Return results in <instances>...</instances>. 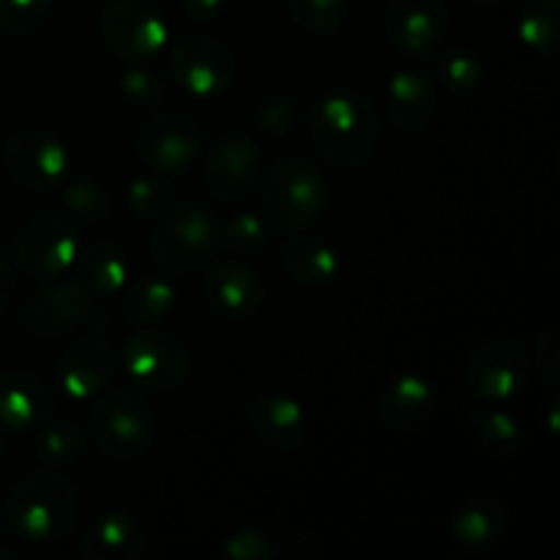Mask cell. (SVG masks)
Returning a JSON list of instances; mask_svg holds the SVG:
<instances>
[{"instance_id":"cell-13","label":"cell","mask_w":560,"mask_h":560,"mask_svg":"<svg viewBox=\"0 0 560 560\" xmlns=\"http://www.w3.org/2000/svg\"><path fill=\"white\" fill-rule=\"evenodd\" d=\"M383 22L397 52L408 58H432L446 42L452 16L446 0H388Z\"/></svg>"},{"instance_id":"cell-20","label":"cell","mask_w":560,"mask_h":560,"mask_svg":"<svg viewBox=\"0 0 560 560\" xmlns=\"http://www.w3.org/2000/svg\"><path fill=\"white\" fill-rule=\"evenodd\" d=\"M148 550L145 528L129 512L98 514L77 541V552L85 560H140Z\"/></svg>"},{"instance_id":"cell-32","label":"cell","mask_w":560,"mask_h":560,"mask_svg":"<svg viewBox=\"0 0 560 560\" xmlns=\"http://www.w3.org/2000/svg\"><path fill=\"white\" fill-rule=\"evenodd\" d=\"M219 246L233 257H260L271 246V224L262 222L255 213H238L219 230Z\"/></svg>"},{"instance_id":"cell-23","label":"cell","mask_w":560,"mask_h":560,"mask_svg":"<svg viewBox=\"0 0 560 560\" xmlns=\"http://www.w3.org/2000/svg\"><path fill=\"white\" fill-rule=\"evenodd\" d=\"M386 115L394 129L424 135L438 115L435 85L416 69L397 71L386 88Z\"/></svg>"},{"instance_id":"cell-16","label":"cell","mask_w":560,"mask_h":560,"mask_svg":"<svg viewBox=\"0 0 560 560\" xmlns=\"http://www.w3.org/2000/svg\"><path fill=\"white\" fill-rule=\"evenodd\" d=\"M202 299L213 315L224 320H249L266 304V284L260 273L238 260H217L200 279Z\"/></svg>"},{"instance_id":"cell-35","label":"cell","mask_w":560,"mask_h":560,"mask_svg":"<svg viewBox=\"0 0 560 560\" xmlns=\"http://www.w3.org/2000/svg\"><path fill=\"white\" fill-rule=\"evenodd\" d=\"M55 0H0V31L11 36L36 31L49 20Z\"/></svg>"},{"instance_id":"cell-8","label":"cell","mask_w":560,"mask_h":560,"mask_svg":"<svg viewBox=\"0 0 560 560\" xmlns=\"http://www.w3.org/2000/svg\"><path fill=\"white\" fill-rule=\"evenodd\" d=\"M170 25L153 0H107L102 11V38L120 63H148L167 47Z\"/></svg>"},{"instance_id":"cell-39","label":"cell","mask_w":560,"mask_h":560,"mask_svg":"<svg viewBox=\"0 0 560 560\" xmlns=\"http://www.w3.org/2000/svg\"><path fill=\"white\" fill-rule=\"evenodd\" d=\"M536 366H539V375L550 383L552 388H558L560 383V328L556 323L545 328V331L536 337Z\"/></svg>"},{"instance_id":"cell-17","label":"cell","mask_w":560,"mask_h":560,"mask_svg":"<svg viewBox=\"0 0 560 560\" xmlns=\"http://www.w3.org/2000/svg\"><path fill=\"white\" fill-rule=\"evenodd\" d=\"M55 410V388L27 370L0 372V435L42 427Z\"/></svg>"},{"instance_id":"cell-2","label":"cell","mask_w":560,"mask_h":560,"mask_svg":"<svg viewBox=\"0 0 560 560\" xmlns=\"http://www.w3.org/2000/svg\"><path fill=\"white\" fill-rule=\"evenodd\" d=\"M5 523L22 541L52 545L77 528L82 501L77 487L52 468L31 470L11 485L3 503Z\"/></svg>"},{"instance_id":"cell-31","label":"cell","mask_w":560,"mask_h":560,"mask_svg":"<svg viewBox=\"0 0 560 560\" xmlns=\"http://www.w3.org/2000/svg\"><path fill=\"white\" fill-rule=\"evenodd\" d=\"M217 552L224 560H277L284 556L282 534L266 525H244L224 536Z\"/></svg>"},{"instance_id":"cell-15","label":"cell","mask_w":560,"mask_h":560,"mask_svg":"<svg viewBox=\"0 0 560 560\" xmlns=\"http://www.w3.org/2000/svg\"><path fill=\"white\" fill-rule=\"evenodd\" d=\"M197 148H200V135H197L195 124L175 113L153 115L135 135L137 156L153 173H184L195 162Z\"/></svg>"},{"instance_id":"cell-5","label":"cell","mask_w":560,"mask_h":560,"mask_svg":"<svg viewBox=\"0 0 560 560\" xmlns=\"http://www.w3.org/2000/svg\"><path fill=\"white\" fill-rule=\"evenodd\" d=\"M260 202L271 228L282 233H301L326 211V178L304 159H284L268 170Z\"/></svg>"},{"instance_id":"cell-7","label":"cell","mask_w":560,"mask_h":560,"mask_svg":"<svg viewBox=\"0 0 560 560\" xmlns=\"http://www.w3.org/2000/svg\"><path fill=\"white\" fill-rule=\"evenodd\" d=\"M14 266L33 282L58 279L74 266L80 255V230L63 213H38L16 230L11 241Z\"/></svg>"},{"instance_id":"cell-43","label":"cell","mask_w":560,"mask_h":560,"mask_svg":"<svg viewBox=\"0 0 560 560\" xmlns=\"http://www.w3.org/2000/svg\"><path fill=\"white\" fill-rule=\"evenodd\" d=\"M16 558H20V552H16L14 547L0 545V560H16Z\"/></svg>"},{"instance_id":"cell-4","label":"cell","mask_w":560,"mask_h":560,"mask_svg":"<svg viewBox=\"0 0 560 560\" xmlns=\"http://www.w3.org/2000/svg\"><path fill=\"white\" fill-rule=\"evenodd\" d=\"M219 249V224L206 208L173 206L148 235L151 262L164 273L184 277L200 271Z\"/></svg>"},{"instance_id":"cell-27","label":"cell","mask_w":560,"mask_h":560,"mask_svg":"<svg viewBox=\"0 0 560 560\" xmlns=\"http://www.w3.org/2000/svg\"><path fill=\"white\" fill-rule=\"evenodd\" d=\"M88 438L71 421H44L36 427V441H33V452L44 468L66 470L71 465L80 463L85 457Z\"/></svg>"},{"instance_id":"cell-37","label":"cell","mask_w":560,"mask_h":560,"mask_svg":"<svg viewBox=\"0 0 560 560\" xmlns=\"http://www.w3.org/2000/svg\"><path fill=\"white\" fill-rule=\"evenodd\" d=\"M120 93L137 109H156L164 98V85L153 71L142 69V63L131 66L120 74Z\"/></svg>"},{"instance_id":"cell-36","label":"cell","mask_w":560,"mask_h":560,"mask_svg":"<svg viewBox=\"0 0 560 560\" xmlns=\"http://www.w3.org/2000/svg\"><path fill=\"white\" fill-rule=\"evenodd\" d=\"M438 77H441L452 91L470 93L481 85V80H485V69H481L479 58H476L474 52L452 49V52H443L441 58H438Z\"/></svg>"},{"instance_id":"cell-11","label":"cell","mask_w":560,"mask_h":560,"mask_svg":"<svg viewBox=\"0 0 560 560\" xmlns=\"http://www.w3.org/2000/svg\"><path fill=\"white\" fill-rule=\"evenodd\" d=\"M0 159L9 178L22 189L33 191L58 189L71 170V153L66 142L36 126L14 131L3 142Z\"/></svg>"},{"instance_id":"cell-30","label":"cell","mask_w":560,"mask_h":560,"mask_svg":"<svg viewBox=\"0 0 560 560\" xmlns=\"http://www.w3.org/2000/svg\"><path fill=\"white\" fill-rule=\"evenodd\" d=\"M63 206L85 224H104L115 217V195L96 178H77L63 189Z\"/></svg>"},{"instance_id":"cell-42","label":"cell","mask_w":560,"mask_h":560,"mask_svg":"<svg viewBox=\"0 0 560 560\" xmlns=\"http://www.w3.org/2000/svg\"><path fill=\"white\" fill-rule=\"evenodd\" d=\"M14 290H16L14 268H11L9 257L0 252V315H3L5 306L11 304V299H14Z\"/></svg>"},{"instance_id":"cell-9","label":"cell","mask_w":560,"mask_h":560,"mask_svg":"<svg viewBox=\"0 0 560 560\" xmlns=\"http://www.w3.org/2000/svg\"><path fill=\"white\" fill-rule=\"evenodd\" d=\"M167 69L170 80L200 102L224 96L235 85V74H238L233 49L206 33H189L178 38L170 49Z\"/></svg>"},{"instance_id":"cell-14","label":"cell","mask_w":560,"mask_h":560,"mask_svg":"<svg viewBox=\"0 0 560 560\" xmlns=\"http://www.w3.org/2000/svg\"><path fill=\"white\" fill-rule=\"evenodd\" d=\"M118 372V353L96 334L74 339L63 348L55 364V383L63 397L74 402H91L107 386H113Z\"/></svg>"},{"instance_id":"cell-45","label":"cell","mask_w":560,"mask_h":560,"mask_svg":"<svg viewBox=\"0 0 560 560\" xmlns=\"http://www.w3.org/2000/svg\"><path fill=\"white\" fill-rule=\"evenodd\" d=\"M3 454H5V441H3V435H0V459H3Z\"/></svg>"},{"instance_id":"cell-22","label":"cell","mask_w":560,"mask_h":560,"mask_svg":"<svg viewBox=\"0 0 560 560\" xmlns=\"http://www.w3.org/2000/svg\"><path fill=\"white\" fill-rule=\"evenodd\" d=\"M377 416L397 435L424 430L435 416V394H432L430 381L413 372L394 377L381 392Z\"/></svg>"},{"instance_id":"cell-33","label":"cell","mask_w":560,"mask_h":560,"mask_svg":"<svg viewBox=\"0 0 560 560\" xmlns=\"http://www.w3.org/2000/svg\"><path fill=\"white\" fill-rule=\"evenodd\" d=\"M288 14L301 31L334 33L350 14V0H284Z\"/></svg>"},{"instance_id":"cell-29","label":"cell","mask_w":560,"mask_h":560,"mask_svg":"<svg viewBox=\"0 0 560 560\" xmlns=\"http://www.w3.org/2000/svg\"><path fill=\"white\" fill-rule=\"evenodd\" d=\"M175 306V288L162 277H140L124 290V315L135 326H151Z\"/></svg>"},{"instance_id":"cell-26","label":"cell","mask_w":560,"mask_h":560,"mask_svg":"<svg viewBox=\"0 0 560 560\" xmlns=\"http://www.w3.org/2000/svg\"><path fill=\"white\" fill-rule=\"evenodd\" d=\"M470 435L476 446L498 459H509L523 452V421L503 408H479L470 416Z\"/></svg>"},{"instance_id":"cell-40","label":"cell","mask_w":560,"mask_h":560,"mask_svg":"<svg viewBox=\"0 0 560 560\" xmlns=\"http://www.w3.org/2000/svg\"><path fill=\"white\" fill-rule=\"evenodd\" d=\"M282 550L284 558H310L320 550V541L315 534L304 528H290L282 534Z\"/></svg>"},{"instance_id":"cell-3","label":"cell","mask_w":560,"mask_h":560,"mask_svg":"<svg viewBox=\"0 0 560 560\" xmlns=\"http://www.w3.org/2000/svg\"><path fill=\"white\" fill-rule=\"evenodd\" d=\"M88 432L98 452L118 463L145 457L156 443L159 421L151 402L135 388H104L93 399Z\"/></svg>"},{"instance_id":"cell-6","label":"cell","mask_w":560,"mask_h":560,"mask_svg":"<svg viewBox=\"0 0 560 560\" xmlns=\"http://www.w3.org/2000/svg\"><path fill=\"white\" fill-rule=\"evenodd\" d=\"M20 326L31 337L58 339L80 328L107 331L113 328V315L98 310L96 299H91V293L74 279V282L47 284L27 295L25 304L20 306Z\"/></svg>"},{"instance_id":"cell-28","label":"cell","mask_w":560,"mask_h":560,"mask_svg":"<svg viewBox=\"0 0 560 560\" xmlns=\"http://www.w3.org/2000/svg\"><path fill=\"white\" fill-rule=\"evenodd\" d=\"M520 42L545 60H556L558 33H560V5L558 0H528L517 20Z\"/></svg>"},{"instance_id":"cell-34","label":"cell","mask_w":560,"mask_h":560,"mask_svg":"<svg viewBox=\"0 0 560 560\" xmlns=\"http://www.w3.org/2000/svg\"><path fill=\"white\" fill-rule=\"evenodd\" d=\"M126 206L137 219H159L175 206V189L159 175L135 178L126 189Z\"/></svg>"},{"instance_id":"cell-10","label":"cell","mask_w":560,"mask_h":560,"mask_svg":"<svg viewBox=\"0 0 560 560\" xmlns=\"http://www.w3.org/2000/svg\"><path fill=\"white\" fill-rule=\"evenodd\" d=\"M534 361L525 345L512 337L485 339L476 345L465 366V386L481 402H509L530 383Z\"/></svg>"},{"instance_id":"cell-24","label":"cell","mask_w":560,"mask_h":560,"mask_svg":"<svg viewBox=\"0 0 560 560\" xmlns=\"http://www.w3.org/2000/svg\"><path fill=\"white\" fill-rule=\"evenodd\" d=\"M77 282L91 293V299L107 301L124 293L129 266H126L124 252L109 241H96L88 249H82L74 260Z\"/></svg>"},{"instance_id":"cell-21","label":"cell","mask_w":560,"mask_h":560,"mask_svg":"<svg viewBox=\"0 0 560 560\" xmlns=\"http://www.w3.org/2000/svg\"><path fill=\"white\" fill-rule=\"evenodd\" d=\"M509 530V506L495 492H474L454 506L448 536L463 550H487Z\"/></svg>"},{"instance_id":"cell-44","label":"cell","mask_w":560,"mask_h":560,"mask_svg":"<svg viewBox=\"0 0 560 560\" xmlns=\"http://www.w3.org/2000/svg\"><path fill=\"white\" fill-rule=\"evenodd\" d=\"M470 3H476V5H501V3H506V0H470Z\"/></svg>"},{"instance_id":"cell-18","label":"cell","mask_w":560,"mask_h":560,"mask_svg":"<svg viewBox=\"0 0 560 560\" xmlns=\"http://www.w3.org/2000/svg\"><path fill=\"white\" fill-rule=\"evenodd\" d=\"M262 156L246 137H222L206 162V186L219 202H238L260 178Z\"/></svg>"},{"instance_id":"cell-1","label":"cell","mask_w":560,"mask_h":560,"mask_svg":"<svg viewBox=\"0 0 560 560\" xmlns=\"http://www.w3.org/2000/svg\"><path fill=\"white\" fill-rule=\"evenodd\" d=\"M381 131V113L372 98L350 88L323 93L310 109L312 145L334 167H359L370 162Z\"/></svg>"},{"instance_id":"cell-19","label":"cell","mask_w":560,"mask_h":560,"mask_svg":"<svg viewBox=\"0 0 560 560\" xmlns=\"http://www.w3.org/2000/svg\"><path fill=\"white\" fill-rule=\"evenodd\" d=\"M252 435L271 452H295L310 438V416L299 399L288 394H262L246 408Z\"/></svg>"},{"instance_id":"cell-38","label":"cell","mask_w":560,"mask_h":560,"mask_svg":"<svg viewBox=\"0 0 560 560\" xmlns=\"http://www.w3.org/2000/svg\"><path fill=\"white\" fill-rule=\"evenodd\" d=\"M295 115H299V109H295V104L290 98L273 96L257 104L255 124L266 135H288L295 126Z\"/></svg>"},{"instance_id":"cell-12","label":"cell","mask_w":560,"mask_h":560,"mask_svg":"<svg viewBox=\"0 0 560 560\" xmlns=\"http://www.w3.org/2000/svg\"><path fill=\"white\" fill-rule=\"evenodd\" d=\"M120 359L129 381L145 392H175L191 372L189 348L178 337L162 331L131 334Z\"/></svg>"},{"instance_id":"cell-41","label":"cell","mask_w":560,"mask_h":560,"mask_svg":"<svg viewBox=\"0 0 560 560\" xmlns=\"http://www.w3.org/2000/svg\"><path fill=\"white\" fill-rule=\"evenodd\" d=\"M180 5L191 22H213L224 11L228 0H180Z\"/></svg>"},{"instance_id":"cell-25","label":"cell","mask_w":560,"mask_h":560,"mask_svg":"<svg viewBox=\"0 0 560 560\" xmlns=\"http://www.w3.org/2000/svg\"><path fill=\"white\" fill-rule=\"evenodd\" d=\"M282 266L299 284L323 288L331 284L339 273V257L331 244L317 235H293L282 249Z\"/></svg>"}]
</instances>
